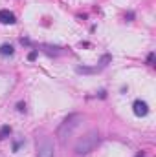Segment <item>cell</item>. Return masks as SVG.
Instances as JSON below:
<instances>
[{
	"instance_id": "obj_1",
	"label": "cell",
	"mask_w": 156,
	"mask_h": 157,
	"mask_svg": "<svg viewBox=\"0 0 156 157\" xmlns=\"http://www.w3.org/2000/svg\"><path fill=\"white\" fill-rule=\"evenodd\" d=\"M99 141H101L99 132H97V130H90L86 135H83L77 143H76V154H77V155H86V154H90V152L99 144Z\"/></svg>"
},
{
	"instance_id": "obj_2",
	"label": "cell",
	"mask_w": 156,
	"mask_h": 157,
	"mask_svg": "<svg viewBox=\"0 0 156 157\" xmlns=\"http://www.w3.org/2000/svg\"><path fill=\"white\" fill-rule=\"evenodd\" d=\"M81 121H83V115H81V113H70L68 117L59 124V128H57V137L66 139L79 124H81Z\"/></svg>"
},
{
	"instance_id": "obj_3",
	"label": "cell",
	"mask_w": 156,
	"mask_h": 157,
	"mask_svg": "<svg viewBox=\"0 0 156 157\" xmlns=\"http://www.w3.org/2000/svg\"><path fill=\"white\" fill-rule=\"evenodd\" d=\"M53 143L50 137H42L37 143V157H53Z\"/></svg>"
},
{
	"instance_id": "obj_4",
	"label": "cell",
	"mask_w": 156,
	"mask_h": 157,
	"mask_svg": "<svg viewBox=\"0 0 156 157\" xmlns=\"http://www.w3.org/2000/svg\"><path fill=\"white\" fill-rule=\"evenodd\" d=\"M132 112H134V115L136 117H145L147 113H149V106H147V102L145 101H134V104H132Z\"/></svg>"
},
{
	"instance_id": "obj_5",
	"label": "cell",
	"mask_w": 156,
	"mask_h": 157,
	"mask_svg": "<svg viewBox=\"0 0 156 157\" xmlns=\"http://www.w3.org/2000/svg\"><path fill=\"white\" fill-rule=\"evenodd\" d=\"M0 22H2V24H15L17 18H15V15H13L11 11H7V9H0Z\"/></svg>"
},
{
	"instance_id": "obj_6",
	"label": "cell",
	"mask_w": 156,
	"mask_h": 157,
	"mask_svg": "<svg viewBox=\"0 0 156 157\" xmlns=\"http://www.w3.org/2000/svg\"><path fill=\"white\" fill-rule=\"evenodd\" d=\"M13 53H15V49H13L11 44H2V46H0V55H2V57H11Z\"/></svg>"
},
{
	"instance_id": "obj_7",
	"label": "cell",
	"mask_w": 156,
	"mask_h": 157,
	"mask_svg": "<svg viewBox=\"0 0 156 157\" xmlns=\"http://www.w3.org/2000/svg\"><path fill=\"white\" fill-rule=\"evenodd\" d=\"M9 133H11V126H7V124H6V126H2V128H0V141H2V139H6Z\"/></svg>"
},
{
	"instance_id": "obj_8",
	"label": "cell",
	"mask_w": 156,
	"mask_h": 157,
	"mask_svg": "<svg viewBox=\"0 0 156 157\" xmlns=\"http://www.w3.org/2000/svg\"><path fill=\"white\" fill-rule=\"evenodd\" d=\"M96 68H77V73H96Z\"/></svg>"
},
{
	"instance_id": "obj_9",
	"label": "cell",
	"mask_w": 156,
	"mask_h": 157,
	"mask_svg": "<svg viewBox=\"0 0 156 157\" xmlns=\"http://www.w3.org/2000/svg\"><path fill=\"white\" fill-rule=\"evenodd\" d=\"M107 62H110V55H105V57L101 59V62H99L101 66H99V68H105V66H107Z\"/></svg>"
},
{
	"instance_id": "obj_10",
	"label": "cell",
	"mask_w": 156,
	"mask_h": 157,
	"mask_svg": "<svg viewBox=\"0 0 156 157\" xmlns=\"http://www.w3.org/2000/svg\"><path fill=\"white\" fill-rule=\"evenodd\" d=\"M37 53H39L37 49H35V51H31V53L28 55V60H35V59H37Z\"/></svg>"
},
{
	"instance_id": "obj_11",
	"label": "cell",
	"mask_w": 156,
	"mask_h": 157,
	"mask_svg": "<svg viewBox=\"0 0 156 157\" xmlns=\"http://www.w3.org/2000/svg\"><path fill=\"white\" fill-rule=\"evenodd\" d=\"M17 110L18 112H26V102H18L17 104Z\"/></svg>"
},
{
	"instance_id": "obj_12",
	"label": "cell",
	"mask_w": 156,
	"mask_h": 157,
	"mask_svg": "<svg viewBox=\"0 0 156 157\" xmlns=\"http://www.w3.org/2000/svg\"><path fill=\"white\" fill-rule=\"evenodd\" d=\"M153 62H154V53H151V55L147 57V64H149V66H153Z\"/></svg>"
},
{
	"instance_id": "obj_13",
	"label": "cell",
	"mask_w": 156,
	"mask_h": 157,
	"mask_svg": "<svg viewBox=\"0 0 156 157\" xmlns=\"http://www.w3.org/2000/svg\"><path fill=\"white\" fill-rule=\"evenodd\" d=\"M22 143H24V141H17V143L13 144V152H17V150L20 148V144H22Z\"/></svg>"
},
{
	"instance_id": "obj_14",
	"label": "cell",
	"mask_w": 156,
	"mask_h": 157,
	"mask_svg": "<svg viewBox=\"0 0 156 157\" xmlns=\"http://www.w3.org/2000/svg\"><path fill=\"white\" fill-rule=\"evenodd\" d=\"M20 44H22V46H30L31 42H30L28 39H20Z\"/></svg>"
},
{
	"instance_id": "obj_15",
	"label": "cell",
	"mask_w": 156,
	"mask_h": 157,
	"mask_svg": "<svg viewBox=\"0 0 156 157\" xmlns=\"http://www.w3.org/2000/svg\"><path fill=\"white\" fill-rule=\"evenodd\" d=\"M138 157H145V154H138Z\"/></svg>"
}]
</instances>
